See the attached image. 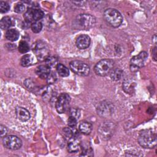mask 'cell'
<instances>
[{
	"mask_svg": "<svg viewBox=\"0 0 157 157\" xmlns=\"http://www.w3.org/2000/svg\"><path fill=\"white\" fill-rule=\"evenodd\" d=\"M138 142L145 148H154L156 145V134L151 129L142 130L138 137Z\"/></svg>",
	"mask_w": 157,
	"mask_h": 157,
	"instance_id": "6da1fadb",
	"label": "cell"
},
{
	"mask_svg": "<svg viewBox=\"0 0 157 157\" xmlns=\"http://www.w3.org/2000/svg\"><path fill=\"white\" fill-rule=\"evenodd\" d=\"M104 18L107 23L113 28L120 26L123 21V17L120 12L113 8L107 9L104 11Z\"/></svg>",
	"mask_w": 157,
	"mask_h": 157,
	"instance_id": "7a4b0ae2",
	"label": "cell"
},
{
	"mask_svg": "<svg viewBox=\"0 0 157 157\" xmlns=\"http://www.w3.org/2000/svg\"><path fill=\"white\" fill-rule=\"evenodd\" d=\"M96 23V18L90 14H80L77 15L74 21L77 29L87 30L92 28Z\"/></svg>",
	"mask_w": 157,
	"mask_h": 157,
	"instance_id": "3957f363",
	"label": "cell"
},
{
	"mask_svg": "<svg viewBox=\"0 0 157 157\" xmlns=\"http://www.w3.org/2000/svg\"><path fill=\"white\" fill-rule=\"evenodd\" d=\"M114 62L110 59H103L94 66L95 73L99 76H105L110 73L113 69Z\"/></svg>",
	"mask_w": 157,
	"mask_h": 157,
	"instance_id": "277c9868",
	"label": "cell"
},
{
	"mask_svg": "<svg viewBox=\"0 0 157 157\" xmlns=\"http://www.w3.org/2000/svg\"><path fill=\"white\" fill-rule=\"evenodd\" d=\"M33 51L40 61L45 60L49 56V49L46 44L41 40L36 42L33 45Z\"/></svg>",
	"mask_w": 157,
	"mask_h": 157,
	"instance_id": "5b68a950",
	"label": "cell"
},
{
	"mask_svg": "<svg viewBox=\"0 0 157 157\" xmlns=\"http://www.w3.org/2000/svg\"><path fill=\"white\" fill-rule=\"evenodd\" d=\"M148 58V53L146 52H141L137 55L133 56L130 61V69L132 72H136L140 68L144 66Z\"/></svg>",
	"mask_w": 157,
	"mask_h": 157,
	"instance_id": "8992f818",
	"label": "cell"
},
{
	"mask_svg": "<svg viewBox=\"0 0 157 157\" xmlns=\"http://www.w3.org/2000/svg\"><path fill=\"white\" fill-rule=\"evenodd\" d=\"M69 67L73 72L80 76H86L90 72L89 66L85 63L78 60L71 61L69 64Z\"/></svg>",
	"mask_w": 157,
	"mask_h": 157,
	"instance_id": "52a82bcc",
	"label": "cell"
},
{
	"mask_svg": "<svg viewBox=\"0 0 157 157\" xmlns=\"http://www.w3.org/2000/svg\"><path fill=\"white\" fill-rule=\"evenodd\" d=\"M3 145L10 150H18L21 148L22 142L20 138L15 136H6L2 137Z\"/></svg>",
	"mask_w": 157,
	"mask_h": 157,
	"instance_id": "ba28073f",
	"label": "cell"
},
{
	"mask_svg": "<svg viewBox=\"0 0 157 157\" xmlns=\"http://www.w3.org/2000/svg\"><path fill=\"white\" fill-rule=\"evenodd\" d=\"M70 101L71 98L69 94L67 93L61 94L56 102L55 108L56 111L59 113H63L66 112L69 107Z\"/></svg>",
	"mask_w": 157,
	"mask_h": 157,
	"instance_id": "9c48e42d",
	"label": "cell"
},
{
	"mask_svg": "<svg viewBox=\"0 0 157 157\" xmlns=\"http://www.w3.org/2000/svg\"><path fill=\"white\" fill-rule=\"evenodd\" d=\"M98 114L101 117H109L113 112V105L108 102H102L100 103L97 108Z\"/></svg>",
	"mask_w": 157,
	"mask_h": 157,
	"instance_id": "30bf717a",
	"label": "cell"
},
{
	"mask_svg": "<svg viewBox=\"0 0 157 157\" xmlns=\"http://www.w3.org/2000/svg\"><path fill=\"white\" fill-rule=\"evenodd\" d=\"M90 42L91 39L86 34H82L77 38L75 44L78 48L80 50H83L90 46Z\"/></svg>",
	"mask_w": 157,
	"mask_h": 157,
	"instance_id": "8fae6325",
	"label": "cell"
},
{
	"mask_svg": "<svg viewBox=\"0 0 157 157\" xmlns=\"http://www.w3.org/2000/svg\"><path fill=\"white\" fill-rule=\"evenodd\" d=\"M15 113L17 118L23 122L28 121L30 118V113L25 108L17 107L15 109Z\"/></svg>",
	"mask_w": 157,
	"mask_h": 157,
	"instance_id": "7c38bea8",
	"label": "cell"
},
{
	"mask_svg": "<svg viewBox=\"0 0 157 157\" xmlns=\"http://www.w3.org/2000/svg\"><path fill=\"white\" fill-rule=\"evenodd\" d=\"M37 75L41 78H47L50 74V67L47 65H40L36 69Z\"/></svg>",
	"mask_w": 157,
	"mask_h": 157,
	"instance_id": "4fadbf2b",
	"label": "cell"
},
{
	"mask_svg": "<svg viewBox=\"0 0 157 157\" xmlns=\"http://www.w3.org/2000/svg\"><path fill=\"white\" fill-rule=\"evenodd\" d=\"M136 85V83L134 80L130 79V78H126L123 81V88L126 93L129 94H132L135 90Z\"/></svg>",
	"mask_w": 157,
	"mask_h": 157,
	"instance_id": "5bb4252c",
	"label": "cell"
},
{
	"mask_svg": "<svg viewBox=\"0 0 157 157\" xmlns=\"http://www.w3.org/2000/svg\"><path fill=\"white\" fill-rule=\"evenodd\" d=\"M80 131L85 135L89 134L92 130V124L88 121H83L79 124Z\"/></svg>",
	"mask_w": 157,
	"mask_h": 157,
	"instance_id": "9a60e30c",
	"label": "cell"
},
{
	"mask_svg": "<svg viewBox=\"0 0 157 157\" xmlns=\"http://www.w3.org/2000/svg\"><path fill=\"white\" fill-rule=\"evenodd\" d=\"M19 37V33L15 29H8L6 33V38L12 42L17 40Z\"/></svg>",
	"mask_w": 157,
	"mask_h": 157,
	"instance_id": "2e32d148",
	"label": "cell"
},
{
	"mask_svg": "<svg viewBox=\"0 0 157 157\" xmlns=\"http://www.w3.org/2000/svg\"><path fill=\"white\" fill-rule=\"evenodd\" d=\"M56 71L58 74L61 77H67L69 75V71L67 67L63 64L59 63L56 66Z\"/></svg>",
	"mask_w": 157,
	"mask_h": 157,
	"instance_id": "e0dca14e",
	"label": "cell"
},
{
	"mask_svg": "<svg viewBox=\"0 0 157 157\" xmlns=\"http://www.w3.org/2000/svg\"><path fill=\"white\" fill-rule=\"evenodd\" d=\"M110 77L113 80H119L121 79L123 75V71L119 68L112 69L110 72Z\"/></svg>",
	"mask_w": 157,
	"mask_h": 157,
	"instance_id": "ac0fdd59",
	"label": "cell"
},
{
	"mask_svg": "<svg viewBox=\"0 0 157 157\" xmlns=\"http://www.w3.org/2000/svg\"><path fill=\"white\" fill-rule=\"evenodd\" d=\"M33 63V58L31 55H24L20 60V64L22 66L26 67L31 65Z\"/></svg>",
	"mask_w": 157,
	"mask_h": 157,
	"instance_id": "d6986e66",
	"label": "cell"
},
{
	"mask_svg": "<svg viewBox=\"0 0 157 157\" xmlns=\"http://www.w3.org/2000/svg\"><path fill=\"white\" fill-rule=\"evenodd\" d=\"M12 21L9 17H4L0 21V27L2 29H7L11 26Z\"/></svg>",
	"mask_w": 157,
	"mask_h": 157,
	"instance_id": "ffe728a7",
	"label": "cell"
},
{
	"mask_svg": "<svg viewBox=\"0 0 157 157\" xmlns=\"http://www.w3.org/2000/svg\"><path fill=\"white\" fill-rule=\"evenodd\" d=\"M44 16V12L39 9H35L33 8V17L34 21H39V20L42 19Z\"/></svg>",
	"mask_w": 157,
	"mask_h": 157,
	"instance_id": "44dd1931",
	"label": "cell"
},
{
	"mask_svg": "<svg viewBox=\"0 0 157 157\" xmlns=\"http://www.w3.org/2000/svg\"><path fill=\"white\" fill-rule=\"evenodd\" d=\"M80 145L77 142H71L68 144V151L71 153H75L77 152L79 150Z\"/></svg>",
	"mask_w": 157,
	"mask_h": 157,
	"instance_id": "7402d4cb",
	"label": "cell"
},
{
	"mask_svg": "<svg viewBox=\"0 0 157 157\" xmlns=\"http://www.w3.org/2000/svg\"><path fill=\"white\" fill-rule=\"evenodd\" d=\"M31 28L32 31H33V33H39L42 30V24L39 21H34L33 23H32V24L31 25Z\"/></svg>",
	"mask_w": 157,
	"mask_h": 157,
	"instance_id": "603a6c76",
	"label": "cell"
},
{
	"mask_svg": "<svg viewBox=\"0 0 157 157\" xmlns=\"http://www.w3.org/2000/svg\"><path fill=\"white\" fill-rule=\"evenodd\" d=\"M29 50V47L28 43L25 41H21L18 45V51L21 53H25Z\"/></svg>",
	"mask_w": 157,
	"mask_h": 157,
	"instance_id": "cb8c5ba5",
	"label": "cell"
},
{
	"mask_svg": "<svg viewBox=\"0 0 157 157\" xmlns=\"http://www.w3.org/2000/svg\"><path fill=\"white\" fill-rule=\"evenodd\" d=\"M24 18L26 21L30 23L34 22L33 17V8H28V10L25 12L24 14Z\"/></svg>",
	"mask_w": 157,
	"mask_h": 157,
	"instance_id": "d4e9b609",
	"label": "cell"
},
{
	"mask_svg": "<svg viewBox=\"0 0 157 157\" xmlns=\"http://www.w3.org/2000/svg\"><path fill=\"white\" fill-rule=\"evenodd\" d=\"M45 63L46 65H47L48 67H53L57 66V59L56 58L53 56H48L46 59H45Z\"/></svg>",
	"mask_w": 157,
	"mask_h": 157,
	"instance_id": "484cf974",
	"label": "cell"
},
{
	"mask_svg": "<svg viewBox=\"0 0 157 157\" xmlns=\"http://www.w3.org/2000/svg\"><path fill=\"white\" fill-rule=\"evenodd\" d=\"M10 6L9 4L5 1L0 2V12L1 13H6L9 11Z\"/></svg>",
	"mask_w": 157,
	"mask_h": 157,
	"instance_id": "4316f807",
	"label": "cell"
},
{
	"mask_svg": "<svg viewBox=\"0 0 157 157\" xmlns=\"http://www.w3.org/2000/svg\"><path fill=\"white\" fill-rule=\"evenodd\" d=\"M25 10V7L24 4L22 3H20V2L17 3L14 7V11L18 13L23 12Z\"/></svg>",
	"mask_w": 157,
	"mask_h": 157,
	"instance_id": "83f0119b",
	"label": "cell"
},
{
	"mask_svg": "<svg viewBox=\"0 0 157 157\" xmlns=\"http://www.w3.org/2000/svg\"><path fill=\"white\" fill-rule=\"evenodd\" d=\"M77 118H75V117L71 116L70 115L69 119H68V125L69 127L71 128H73L75 127L77 124Z\"/></svg>",
	"mask_w": 157,
	"mask_h": 157,
	"instance_id": "f1b7e54d",
	"label": "cell"
},
{
	"mask_svg": "<svg viewBox=\"0 0 157 157\" xmlns=\"http://www.w3.org/2000/svg\"><path fill=\"white\" fill-rule=\"evenodd\" d=\"M64 133L65 136L69 139H70L72 136V132L69 128H65L64 129Z\"/></svg>",
	"mask_w": 157,
	"mask_h": 157,
	"instance_id": "f546056e",
	"label": "cell"
},
{
	"mask_svg": "<svg viewBox=\"0 0 157 157\" xmlns=\"http://www.w3.org/2000/svg\"><path fill=\"white\" fill-rule=\"evenodd\" d=\"M71 115L77 118L80 116V112L78 109H72L71 112Z\"/></svg>",
	"mask_w": 157,
	"mask_h": 157,
	"instance_id": "4dcf8cb0",
	"label": "cell"
},
{
	"mask_svg": "<svg viewBox=\"0 0 157 157\" xmlns=\"http://www.w3.org/2000/svg\"><path fill=\"white\" fill-rule=\"evenodd\" d=\"M1 137H4V136H6L7 130L6 129V128L5 126H4L3 125H1Z\"/></svg>",
	"mask_w": 157,
	"mask_h": 157,
	"instance_id": "1f68e13d",
	"label": "cell"
},
{
	"mask_svg": "<svg viewBox=\"0 0 157 157\" xmlns=\"http://www.w3.org/2000/svg\"><path fill=\"white\" fill-rule=\"evenodd\" d=\"M47 82L48 83H53L56 80V77L55 75H52L50 73V74L48 75V77H47Z\"/></svg>",
	"mask_w": 157,
	"mask_h": 157,
	"instance_id": "d6a6232c",
	"label": "cell"
}]
</instances>
